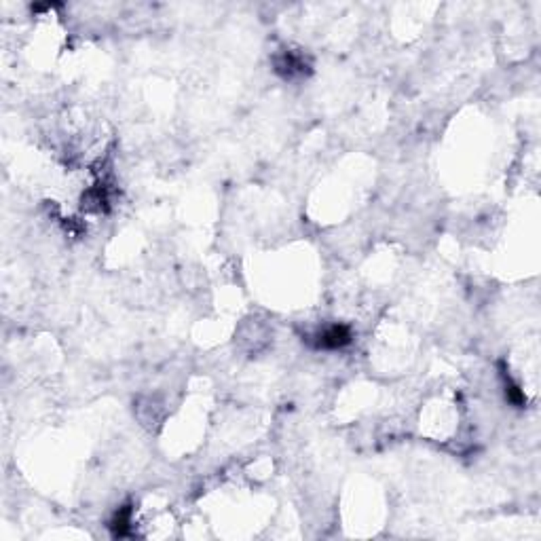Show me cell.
<instances>
[{
  "label": "cell",
  "instance_id": "1",
  "mask_svg": "<svg viewBox=\"0 0 541 541\" xmlns=\"http://www.w3.org/2000/svg\"><path fill=\"white\" fill-rule=\"evenodd\" d=\"M353 341V332L349 326H345V323H332V326L319 330L311 343L315 349H321V351H339L347 345H351Z\"/></svg>",
  "mask_w": 541,
  "mask_h": 541
},
{
  "label": "cell",
  "instance_id": "2",
  "mask_svg": "<svg viewBox=\"0 0 541 541\" xmlns=\"http://www.w3.org/2000/svg\"><path fill=\"white\" fill-rule=\"evenodd\" d=\"M307 64L300 55H294L292 51H283L277 59H275V70L286 76V78H292L296 74H304L307 72Z\"/></svg>",
  "mask_w": 541,
  "mask_h": 541
},
{
  "label": "cell",
  "instance_id": "3",
  "mask_svg": "<svg viewBox=\"0 0 541 541\" xmlns=\"http://www.w3.org/2000/svg\"><path fill=\"white\" fill-rule=\"evenodd\" d=\"M132 518H134V507H132V503L121 505V507L115 512L113 520H111V531H113V535H115V537H127V535H132Z\"/></svg>",
  "mask_w": 541,
  "mask_h": 541
},
{
  "label": "cell",
  "instance_id": "4",
  "mask_svg": "<svg viewBox=\"0 0 541 541\" xmlns=\"http://www.w3.org/2000/svg\"><path fill=\"white\" fill-rule=\"evenodd\" d=\"M499 366H501V381H503L505 400H507L512 406H516V408H524V406H526V395H524V391H522L520 385L507 374L505 366H503V364H499Z\"/></svg>",
  "mask_w": 541,
  "mask_h": 541
}]
</instances>
